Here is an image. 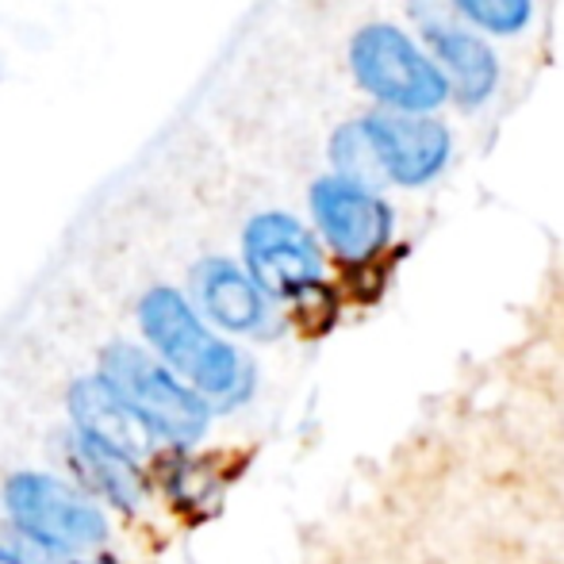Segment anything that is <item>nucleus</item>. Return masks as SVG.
<instances>
[{"instance_id": "10", "label": "nucleus", "mask_w": 564, "mask_h": 564, "mask_svg": "<svg viewBox=\"0 0 564 564\" xmlns=\"http://www.w3.org/2000/svg\"><path fill=\"white\" fill-rule=\"evenodd\" d=\"M426 39H431L434 54L446 62L453 93L460 105H484L499 82L496 54L468 31L453 28L446 20H426Z\"/></svg>"}, {"instance_id": "8", "label": "nucleus", "mask_w": 564, "mask_h": 564, "mask_svg": "<svg viewBox=\"0 0 564 564\" xmlns=\"http://www.w3.org/2000/svg\"><path fill=\"white\" fill-rule=\"evenodd\" d=\"M69 415H74L77 434L123 453V457H131V460L154 446L150 426L134 415L131 403H127L105 377H82L69 388Z\"/></svg>"}, {"instance_id": "9", "label": "nucleus", "mask_w": 564, "mask_h": 564, "mask_svg": "<svg viewBox=\"0 0 564 564\" xmlns=\"http://www.w3.org/2000/svg\"><path fill=\"white\" fill-rule=\"evenodd\" d=\"M193 289L204 315L219 327L235 330V335H269V327H273L265 292L224 258L200 261L193 273Z\"/></svg>"}, {"instance_id": "12", "label": "nucleus", "mask_w": 564, "mask_h": 564, "mask_svg": "<svg viewBox=\"0 0 564 564\" xmlns=\"http://www.w3.org/2000/svg\"><path fill=\"white\" fill-rule=\"evenodd\" d=\"M453 4L473 23H480L484 31H496V35H514L534 15V0H453Z\"/></svg>"}, {"instance_id": "5", "label": "nucleus", "mask_w": 564, "mask_h": 564, "mask_svg": "<svg viewBox=\"0 0 564 564\" xmlns=\"http://www.w3.org/2000/svg\"><path fill=\"white\" fill-rule=\"evenodd\" d=\"M349 66L365 93L392 108L431 112L449 97V82L442 69L392 23H369L357 31L349 46Z\"/></svg>"}, {"instance_id": "11", "label": "nucleus", "mask_w": 564, "mask_h": 564, "mask_svg": "<svg viewBox=\"0 0 564 564\" xmlns=\"http://www.w3.org/2000/svg\"><path fill=\"white\" fill-rule=\"evenodd\" d=\"M74 460L85 473V480L93 484V491L112 499V503L123 507V511H134V507H139L142 480H139V468H134L131 457H123V453H116V449L100 446V442L85 438V434H77Z\"/></svg>"}, {"instance_id": "6", "label": "nucleus", "mask_w": 564, "mask_h": 564, "mask_svg": "<svg viewBox=\"0 0 564 564\" xmlns=\"http://www.w3.org/2000/svg\"><path fill=\"white\" fill-rule=\"evenodd\" d=\"M242 253L250 281L265 296L304 300L323 281V253L304 224H296L284 212H265L250 219L242 235Z\"/></svg>"}, {"instance_id": "1", "label": "nucleus", "mask_w": 564, "mask_h": 564, "mask_svg": "<svg viewBox=\"0 0 564 564\" xmlns=\"http://www.w3.org/2000/svg\"><path fill=\"white\" fill-rule=\"evenodd\" d=\"M139 323L158 357L181 372L188 388L208 400V408L230 411L250 400L253 365L235 346L212 335L177 289H150L139 304Z\"/></svg>"}, {"instance_id": "2", "label": "nucleus", "mask_w": 564, "mask_h": 564, "mask_svg": "<svg viewBox=\"0 0 564 564\" xmlns=\"http://www.w3.org/2000/svg\"><path fill=\"white\" fill-rule=\"evenodd\" d=\"M338 177L365 185L388 177L395 185H426L449 162V131L431 116H365L335 134Z\"/></svg>"}, {"instance_id": "14", "label": "nucleus", "mask_w": 564, "mask_h": 564, "mask_svg": "<svg viewBox=\"0 0 564 564\" xmlns=\"http://www.w3.org/2000/svg\"><path fill=\"white\" fill-rule=\"evenodd\" d=\"M93 564H116V561H93Z\"/></svg>"}, {"instance_id": "13", "label": "nucleus", "mask_w": 564, "mask_h": 564, "mask_svg": "<svg viewBox=\"0 0 564 564\" xmlns=\"http://www.w3.org/2000/svg\"><path fill=\"white\" fill-rule=\"evenodd\" d=\"M0 564H20V553H12V550H4V545H0Z\"/></svg>"}, {"instance_id": "7", "label": "nucleus", "mask_w": 564, "mask_h": 564, "mask_svg": "<svg viewBox=\"0 0 564 564\" xmlns=\"http://www.w3.org/2000/svg\"><path fill=\"white\" fill-rule=\"evenodd\" d=\"M312 212L338 258L369 261L392 238V212L380 196L346 177H323L312 188Z\"/></svg>"}, {"instance_id": "4", "label": "nucleus", "mask_w": 564, "mask_h": 564, "mask_svg": "<svg viewBox=\"0 0 564 564\" xmlns=\"http://www.w3.org/2000/svg\"><path fill=\"white\" fill-rule=\"evenodd\" d=\"M8 519L35 550L69 557L105 542V514L97 503L46 473H15L4 488Z\"/></svg>"}, {"instance_id": "3", "label": "nucleus", "mask_w": 564, "mask_h": 564, "mask_svg": "<svg viewBox=\"0 0 564 564\" xmlns=\"http://www.w3.org/2000/svg\"><path fill=\"white\" fill-rule=\"evenodd\" d=\"M100 377L131 403V411L150 426L154 438H165L173 446H193L208 434L212 408L204 395H196L188 384H181L165 365H158L139 346L116 341L105 354Z\"/></svg>"}]
</instances>
